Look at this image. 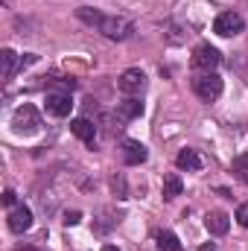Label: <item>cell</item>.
Returning a JSON list of instances; mask_svg holds the SVG:
<instances>
[{
  "label": "cell",
  "mask_w": 248,
  "mask_h": 251,
  "mask_svg": "<svg viewBox=\"0 0 248 251\" xmlns=\"http://www.w3.org/2000/svg\"><path fill=\"white\" fill-rule=\"evenodd\" d=\"M105 38H111V41H125L131 32H134V24L128 21V18H120V15H102V21H99V26H97Z\"/></svg>",
  "instance_id": "cell-1"
},
{
  "label": "cell",
  "mask_w": 248,
  "mask_h": 251,
  "mask_svg": "<svg viewBox=\"0 0 248 251\" xmlns=\"http://www.w3.org/2000/svg\"><path fill=\"white\" fill-rule=\"evenodd\" d=\"M222 79L216 76V73H198L196 79H193V91H196V97H201L204 102H213L216 97H222Z\"/></svg>",
  "instance_id": "cell-2"
},
{
  "label": "cell",
  "mask_w": 248,
  "mask_h": 251,
  "mask_svg": "<svg viewBox=\"0 0 248 251\" xmlns=\"http://www.w3.org/2000/svg\"><path fill=\"white\" fill-rule=\"evenodd\" d=\"M12 128L18 134H35L41 128V114L32 108V105H21L15 114H12Z\"/></svg>",
  "instance_id": "cell-3"
},
{
  "label": "cell",
  "mask_w": 248,
  "mask_h": 251,
  "mask_svg": "<svg viewBox=\"0 0 248 251\" xmlns=\"http://www.w3.org/2000/svg\"><path fill=\"white\" fill-rule=\"evenodd\" d=\"M243 29H246V21H243V15H237V12H222V15H216V21H213V32L222 35V38L240 35Z\"/></svg>",
  "instance_id": "cell-4"
},
{
  "label": "cell",
  "mask_w": 248,
  "mask_h": 251,
  "mask_svg": "<svg viewBox=\"0 0 248 251\" xmlns=\"http://www.w3.org/2000/svg\"><path fill=\"white\" fill-rule=\"evenodd\" d=\"M219 64H222V53H219L216 47H210V44H198V47H196V53H193V67H198V70H204V73H213Z\"/></svg>",
  "instance_id": "cell-5"
},
{
  "label": "cell",
  "mask_w": 248,
  "mask_h": 251,
  "mask_svg": "<svg viewBox=\"0 0 248 251\" xmlns=\"http://www.w3.org/2000/svg\"><path fill=\"white\" fill-rule=\"evenodd\" d=\"M117 88L123 91V94H140L143 88H146V73L140 70V67H128L120 73V79H117Z\"/></svg>",
  "instance_id": "cell-6"
},
{
  "label": "cell",
  "mask_w": 248,
  "mask_h": 251,
  "mask_svg": "<svg viewBox=\"0 0 248 251\" xmlns=\"http://www.w3.org/2000/svg\"><path fill=\"white\" fill-rule=\"evenodd\" d=\"M44 108L50 117H67L73 111V100H70V94H47Z\"/></svg>",
  "instance_id": "cell-7"
},
{
  "label": "cell",
  "mask_w": 248,
  "mask_h": 251,
  "mask_svg": "<svg viewBox=\"0 0 248 251\" xmlns=\"http://www.w3.org/2000/svg\"><path fill=\"white\" fill-rule=\"evenodd\" d=\"M9 228H12L15 234L29 231V228H32V210H29L26 204H15V207L9 210Z\"/></svg>",
  "instance_id": "cell-8"
},
{
  "label": "cell",
  "mask_w": 248,
  "mask_h": 251,
  "mask_svg": "<svg viewBox=\"0 0 248 251\" xmlns=\"http://www.w3.org/2000/svg\"><path fill=\"white\" fill-rule=\"evenodd\" d=\"M123 158L128 167H137V164H143L149 158V152H146V146L140 140H123Z\"/></svg>",
  "instance_id": "cell-9"
},
{
  "label": "cell",
  "mask_w": 248,
  "mask_h": 251,
  "mask_svg": "<svg viewBox=\"0 0 248 251\" xmlns=\"http://www.w3.org/2000/svg\"><path fill=\"white\" fill-rule=\"evenodd\" d=\"M70 131H73L79 140H85V143H94V140H97V126L91 123L88 117H76V120H70Z\"/></svg>",
  "instance_id": "cell-10"
},
{
  "label": "cell",
  "mask_w": 248,
  "mask_h": 251,
  "mask_svg": "<svg viewBox=\"0 0 248 251\" xmlns=\"http://www.w3.org/2000/svg\"><path fill=\"white\" fill-rule=\"evenodd\" d=\"M204 225H207V231H210V234L222 237V234H228V228H231V219H228V213H222V210H213V213H207V216H204Z\"/></svg>",
  "instance_id": "cell-11"
},
{
  "label": "cell",
  "mask_w": 248,
  "mask_h": 251,
  "mask_svg": "<svg viewBox=\"0 0 248 251\" xmlns=\"http://www.w3.org/2000/svg\"><path fill=\"white\" fill-rule=\"evenodd\" d=\"M143 114V102L140 100H123L120 105H117V120L120 123H128V120H134V117H140Z\"/></svg>",
  "instance_id": "cell-12"
},
{
  "label": "cell",
  "mask_w": 248,
  "mask_h": 251,
  "mask_svg": "<svg viewBox=\"0 0 248 251\" xmlns=\"http://www.w3.org/2000/svg\"><path fill=\"white\" fill-rule=\"evenodd\" d=\"M175 164H178V170H190V173L201 170V158H198L196 149H181L178 158H175Z\"/></svg>",
  "instance_id": "cell-13"
},
{
  "label": "cell",
  "mask_w": 248,
  "mask_h": 251,
  "mask_svg": "<svg viewBox=\"0 0 248 251\" xmlns=\"http://www.w3.org/2000/svg\"><path fill=\"white\" fill-rule=\"evenodd\" d=\"M155 240H158V251H181V243L173 231H161Z\"/></svg>",
  "instance_id": "cell-14"
},
{
  "label": "cell",
  "mask_w": 248,
  "mask_h": 251,
  "mask_svg": "<svg viewBox=\"0 0 248 251\" xmlns=\"http://www.w3.org/2000/svg\"><path fill=\"white\" fill-rule=\"evenodd\" d=\"M0 62H3L0 76H3V79H12V76H15V67H18V56H15V50H3V53H0Z\"/></svg>",
  "instance_id": "cell-15"
},
{
  "label": "cell",
  "mask_w": 248,
  "mask_h": 251,
  "mask_svg": "<svg viewBox=\"0 0 248 251\" xmlns=\"http://www.w3.org/2000/svg\"><path fill=\"white\" fill-rule=\"evenodd\" d=\"M76 18H79V21H85L88 26H99L102 12H97V9H91V6H82V9H76Z\"/></svg>",
  "instance_id": "cell-16"
},
{
  "label": "cell",
  "mask_w": 248,
  "mask_h": 251,
  "mask_svg": "<svg viewBox=\"0 0 248 251\" xmlns=\"http://www.w3.org/2000/svg\"><path fill=\"white\" fill-rule=\"evenodd\" d=\"M181 190H184V184H181L178 176H167L164 178V199H175V196H181Z\"/></svg>",
  "instance_id": "cell-17"
},
{
  "label": "cell",
  "mask_w": 248,
  "mask_h": 251,
  "mask_svg": "<svg viewBox=\"0 0 248 251\" xmlns=\"http://www.w3.org/2000/svg\"><path fill=\"white\" fill-rule=\"evenodd\" d=\"M234 173H237V178H240V181H246V184H248V152L234 158Z\"/></svg>",
  "instance_id": "cell-18"
},
{
  "label": "cell",
  "mask_w": 248,
  "mask_h": 251,
  "mask_svg": "<svg viewBox=\"0 0 248 251\" xmlns=\"http://www.w3.org/2000/svg\"><path fill=\"white\" fill-rule=\"evenodd\" d=\"M237 222H240L243 228H248V201H246V204H240V207H237Z\"/></svg>",
  "instance_id": "cell-19"
},
{
  "label": "cell",
  "mask_w": 248,
  "mask_h": 251,
  "mask_svg": "<svg viewBox=\"0 0 248 251\" xmlns=\"http://www.w3.org/2000/svg\"><path fill=\"white\" fill-rule=\"evenodd\" d=\"M79 219H82V213H79V210H67V213H64V225H76Z\"/></svg>",
  "instance_id": "cell-20"
},
{
  "label": "cell",
  "mask_w": 248,
  "mask_h": 251,
  "mask_svg": "<svg viewBox=\"0 0 248 251\" xmlns=\"http://www.w3.org/2000/svg\"><path fill=\"white\" fill-rule=\"evenodd\" d=\"M3 204H15V190H3Z\"/></svg>",
  "instance_id": "cell-21"
},
{
  "label": "cell",
  "mask_w": 248,
  "mask_h": 251,
  "mask_svg": "<svg viewBox=\"0 0 248 251\" xmlns=\"http://www.w3.org/2000/svg\"><path fill=\"white\" fill-rule=\"evenodd\" d=\"M198 251H216V246L210 243V246H201V249H198Z\"/></svg>",
  "instance_id": "cell-22"
},
{
  "label": "cell",
  "mask_w": 248,
  "mask_h": 251,
  "mask_svg": "<svg viewBox=\"0 0 248 251\" xmlns=\"http://www.w3.org/2000/svg\"><path fill=\"white\" fill-rule=\"evenodd\" d=\"M102 251H120L117 246H102Z\"/></svg>",
  "instance_id": "cell-23"
}]
</instances>
